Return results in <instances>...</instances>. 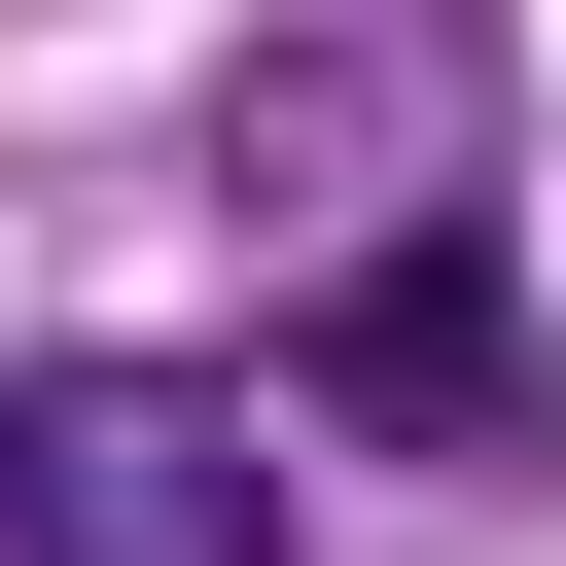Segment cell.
<instances>
[{
  "label": "cell",
  "mask_w": 566,
  "mask_h": 566,
  "mask_svg": "<svg viewBox=\"0 0 566 566\" xmlns=\"http://www.w3.org/2000/svg\"><path fill=\"white\" fill-rule=\"evenodd\" d=\"M0 566H283V424L177 354H0Z\"/></svg>",
  "instance_id": "6da1fadb"
},
{
  "label": "cell",
  "mask_w": 566,
  "mask_h": 566,
  "mask_svg": "<svg viewBox=\"0 0 566 566\" xmlns=\"http://www.w3.org/2000/svg\"><path fill=\"white\" fill-rule=\"evenodd\" d=\"M318 389H354V424H424V460H495V424H531V318H495V248H389V283L318 318Z\"/></svg>",
  "instance_id": "7a4b0ae2"
}]
</instances>
